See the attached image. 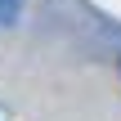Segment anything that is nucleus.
I'll list each match as a JSON object with an SVG mask.
<instances>
[{
  "label": "nucleus",
  "mask_w": 121,
  "mask_h": 121,
  "mask_svg": "<svg viewBox=\"0 0 121 121\" xmlns=\"http://www.w3.org/2000/svg\"><path fill=\"white\" fill-rule=\"evenodd\" d=\"M13 13H18V0H0V22H9Z\"/></svg>",
  "instance_id": "obj_1"
}]
</instances>
